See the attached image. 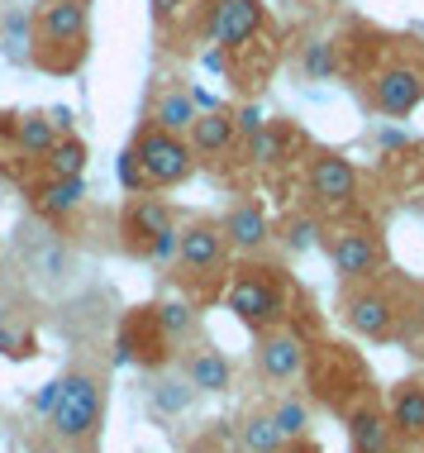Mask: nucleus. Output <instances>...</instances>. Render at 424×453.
<instances>
[{
	"instance_id": "1",
	"label": "nucleus",
	"mask_w": 424,
	"mask_h": 453,
	"mask_svg": "<svg viewBox=\"0 0 424 453\" xmlns=\"http://www.w3.org/2000/svg\"><path fill=\"white\" fill-rule=\"evenodd\" d=\"M338 53V81L372 119L401 125L424 105V39L348 15L329 34Z\"/></svg>"
},
{
	"instance_id": "2",
	"label": "nucleus",
	"mask_w": 424,
	"mask_h": 453,
	"mask_svg": "<svg viewBox=\"0 0 424 453\" xmlns=\"http://www.w3.org/2000/svg\"><path fill=\"white\" fill-rule=\"evenodd\" d=\"M234 263H238V253L229 249L220 215H210V211L181 215L177 253H172V263H167V287H172L177 296H186L191 305H201V311L224 305V287H229V277H234Z\"/></svg>"
},
{
	"instance_id": "3",
	"label": "nucleus",
	"mask_w": 424,
	"mask_h": 453,
	"mask_svg": "<svg viewBox=\"0 0 424 453\" xmlns=\"http://www.w3.org/2000/svg\"><path fill=\"white\" fill-rule=\"evenodd\" d=\"M10 273L34 291V301H72L87 273L81 243L67 239L57 225L24 215L10 234Z\"/></svg>"
},
{
	"instance_id": "4",
	"label": "nucleus",
	"mask_w": 424,
	"mask_h": 453,
	"mask_svg": "<svg viewBox=\"0 0 424 453\" xmlns=\"http://www.w3.org/2000/svg\"><path fill=\"white\" fill-rule=\"evenodd\" d=\"M300 391L310 396L314 411L334 415V420H348L362 401L377 396V372H372L367 353H362L353 339H334L324 329L320 339H310L306 367H300Z\"/></svg>"
},
{
	"instance_id": "5",
	"label": "nucleus",
	"mask_w": 424,
	"mask_h": 453,
	"mask_svg": "<svg viewBox=\"0 0 424 453\" xmlns=\"http://www.w3.org/2000/svg\"><path fill=\"white\" fill-rule=\"evenodd\" d=\"M410 291H415V277L401 273V267H386L377 277H362V281H338V296L334 311L344 329L362 344H377V349H396L401 339V320H405V305Z\"/></svg>"
},
{
	"instance_id": "6",
	"label": "nucleus",
	"mask_w": 424,
	"mask_h": 453,
	"mask_svg": "<svg viewBox=\"0 0 424 453\" xmlns=\"http://www.w3.org/2000/svg\"><path fill=\"white\" fill-rule=\"evenodd\" d=\"M306 281H296V273L272 258V253H258V258H238L234 277L224 287V311L234 315L248 334H262V329H276L291 320L296 311V296Z\"/></svg>"
},
{
	"instance_id": "7",
	"label": "nucleus",
	"mask_w": 424,
	"mask_h": 453,
	"mask_svg": "<svg viewBox=\"0 0 424 453\" xmlns=\"http://www.w3.org/2000/svg\"><path fill=\"white\" fill-rule=\"evenodd\" d=\"M105 411H110V367L77 358L63 367V396L43 420V434H53L72 453H101Z\"/></svg>"
},
{
	"instance_id": "8",
	"label": "nucleus",
	"mask_w": 424,
	"mask_h": 453,
	"mask_svg": "<svg viewBox=\"0 0 424 453\" xmlns=\"http://www.w3.org/2000/svg\"><path fill=\"white\" fill-rule=\"evenodd\" d=\"M296 201L310 205L320 219H344V215H382L372 205V181L348 153L314 143L306 167L296 173Z\"/></svg>"
},
{
	"instance_id": "9",
	"label": "nucleus",
	"mask_w": 424,
	"mask_h": 453,
	"mask_svg": "<svg viewBox=\"0 0 424 453\" xmlns=\"http://www.w3.org/2000/svg\"><path fill=\"white\" fill-rule=\"evenodd\" d=\"M91 58V0H43L29 19V63L43 77H72Z\"/></svg>"
},
{
	"instance_id": "10",
	"label": "nucleus",
	"mask_w": 424,
	"mask_h": 453,
	"mask_svg": "<svg viewBox=\"0 0 424 453\" xmlns=\"http://www.w3.org/2000/svg\"><path fill=\"white\" fill-rule=\"evenodd\" d=\"M181 215L163 191H134L115 211V249L134 263H172Z\"/></svg>"
},
{
	"instance_id": "11",
	"label": "nucleus",
	"mask_w": 424,
	"mask_h": 453,
	"mask_svg": "<svg viewBox=\"0 0 424 453\" xmlns=\"http://www.w3.org/2000/svg\"><path fill=\"white\" fill-rule=\"evenodd\" d=\"M320 253L334 267V281H362L386 273L391 258V234H386L382 215H344V219H324Z\"/></svg>"
},
{
	"instance_id": "12",
	"label": "nucleus",
	"mask_w": 424,
	"mask_h": 453,
	"mask_svg": "<svg viewBox=\"0 0 424 453\" xmlns=\"http://www.w3.org/2000/svg\"><path fill=\"white\" fill-rule=\"evenodd\" d=\"M110 349H115L110 353L115 367H139L143 377L163 372V367H177V358H181V344H177L172 329L163 325L157 301H139V305H129V311L119 315Z\"/></svg>"
},
{
	"instance_id": "13",
	"label": "nucleus",
	"mask_w": 424,
	"mask_h": 453,
	"mask_svg": "<svg viewBox=\"0 0 424 453\" xmlns=\"http://www.w3.org/2000/svg\"><path fill=\"white\" fill-rule=\"evenodd\" d=\"M125 149L134 153L139 177H143V187H148V191L186 187V181L201 173V157H196V149H191L186 134H167V129L148 125V119H139L134 139H129Z\"/></svg>"
},
{
	"instance_id": "14",
	"label": "nucleus",
	"mask_w": 424,
	"mask_h": 453,
	"mask_svg": "<svg viewBox=\"0 0 424 453\" xmlns=\"http://www.w3.org/2000/svg\"><path fill=\"white\" fill-rule=\"evenodd\" d=\"M391 119H377L372 143H377V181L386 196H401L424 215V139H410L401 129H386Z\"/></svg>"
},
{
	"instance_id": "15",
	"label": "nucleus",
	"mask_w": 424,
	"mask_h": 453,
	"mask_svg": "<svg viewBox=\"0 0 424 453\" xmlns=\"http://www.w3.org/2000/svg\"><path fill=\"white\" fill-rule=\"evenodd\" d=\"M306 353H310V339L291 325H276V329H262L253 334V372L258 382H268V391H282L291 382H300V367H306Z\"/></svg>"
},
{
	"instance_id": "16",
	"label": "nucleus",
	"mask_w": 424,
	"mask_h": 453,
	"mask_svg": "<svg viewBox=\"0 0 424 453\" xmlns=\"http://www.w3.org/2000/svg\"><path fill=\"white\" fill-rule=\"evenodd\" d=\"M220 219H224L229 249H234L238 258H258V253H268L272 243H276V215H272V205L262 201V196H253V191H238Z\"/></svg>"
},
{
	"instance_id": "17",
	"label": "nucleus",
	"mask_w": 424,
	"mask_h": 453,
	"mask_svg": "<svg viewBox=\"0 0 424 453\" xmlns=\"http://www.w3.org/2000/svg\"><path fill=\"white\" fill-rule=\"evenodd\" d=\"M186 139H191V149H196L201 167H210V173L220 177L224 167L234 163V153H238V115H234V105H205L196 115V125L186 129Z\"/></svg>"
},
{
	"instance_id": "18",
	"label": "nucleus",
	"mask_w": 424,
	"mask_h": 453,
	"mask_svg": "<svg viewBox=\"0 0 424 453\" xmlns=\"http://www.w3.org/2000/svg\"><path fill=\"white\" fill-rule=\"evenodd\" d=\"M272 29V10L262 0H215L210 5V43L220 53H234L248 39Z\"/></svg>"
},
{
	"instance_id": "19",
	"label": "nucleus",
	"mask_w": 424,
	"mask_h": 453,
	"mask_svg": "<svg viewBox=\"0 0 424 453\" xmlns=\"http://www.w3.org/2000/svg\"><path fill=\"white\" fill-rule=\"evenodd\" d=\"M201 115L196 87H186L181 77H153L148 91H143V119L167 134H186Z\"/></svg>"
},
{
	"instance_id": "20",
	"label": "nucleus",
	"mask_w": 424,
	"mask_h": 453,
	"mask_svg": "<svg viewBox=\"0 0 424 453\" xmlns=\"http://www.w3.org/2000/svg\"><path fill=\"white\" fill-rule=\"evenodd\" d=\"M348 430V453H415L401 439V430H396L391 411H386V396L377 391L372 401H362V406L344 420Z\"/></svg>"
},
{
	"instance_id": "21",
	"label": "nucleus",
	"mask_w": 424,
	"mask_h": 453,
	"mask_svg": "<svg viewBox=\"0 0 424 453\" xmlns=\"http://www.w3.org/2000/svg\"><path fill=\"white\" fill-rule=\"evenodd\" d=\"M177 372L186 377L201 396H224V391H234V363H229V353L215 344L210 334H201L196 344L181 349Z\"/></svg>"
},
{
	"instance_id": "22",
	"label": "nucleus",
	"mask_w": 424,
	"mask_h": 453,
	"mask_svg": "<svg viewBox=\"0 0 424 453\" xmlns=\"http://www.w3.org/2000/svg\"><path fill=\"white\" fill-rule=\"evenodd\" d=\"M382 396H386V411H391L401 439L415 453H424V372H410L401 382H391Z\"/></svg>"
},
{
	"instance_id": "23",
	"label": "nucleus",
	"mask_w": 424,
	"mask_h": 453,
	"mask_svg": "<svg viewBox=\"0 0 424 453\" xmlns=\"http://www.w3.org/2000/svg\"><path fill=\"white\" fill-rule=\"evenodd\" d=\"M57 134H63V129H57V119L48 115V110H15L5 153L15 157V163H34V157H43L57 143ZM0 163H5V157H0Z\"/></svg>"
},
{
	"instance_id": "24",
	"label": "nucleus",
	"mask_w": 424,
	"mask_h": 453,
	"mask_svg": "<svg viewBox=\"0 0 424 453\" xmlns=\"http://www.w3.org/2000/svg\"><path fill=\"white\" fill-rule=\"evenodd\" d=\"M143 401H148V411L163 415V420H181L186 411H196L201 391L191 387L177 367H163V372H148V382H143Z\"/></svg>"
},
{
	"instance_id": "25",
	"label": "nucleus",
	"mask_w": 424,
	"mask_h": 453,
	"mask_svg": "<svg viewBox=\"0 0 424 453\" xmlns=\"http://www.w3.org/2000/svg\"><path fill=\"white\" fill-rule=\"evenodd\" d=\"M234 439H238V449H244V453H282L286 449V434H282V425H276V415H272L268 401H248V406L238 411Z\"/></svg>"
},
{
	"instance_id": "26",
	"label": "nucleus",
	"mask_w": 424,
	"mask_h": 453,
	"mask_svg": "<svg viewBox=\"0 0 424 453\" xmlns=\"http://www.w3.org/2000/svg\"><path fill=\"white\" fill-rule=\"evenodd\" d=\"M5 163H15V157H5ZM24 167H34V173H48V177H87L91 149H87V139H81L77 129H63L53 149H48L43 157H34V163H24Z\"/></svg>"
},
{
	"instance_id": "27",
	"label": "nucleus",
	"mask_w": 424,
	"mask_h": 453,
	"mask_svg": "<svg viewBox=\"0 0 424 453\" xmlns=\"http://www.w3.org/2000/svg\"><path fill=\"white\" fill-rule=\"evenodd\" d=\"M320 234H324V219L310 211V205H291L286 215H276V243L291 253V258H306V253H320Z\"/></svg>"
},
{
	"instance_id": "28",
	"label": "nucleus",
	"mask_w": 424,
	"mask_h": 453,
	"mask_svg": "<svg viewBox=\"0 0 424 453\" xmlns=\"http://www.w3.org/2000/svg\"><path fill=\"white\" fill-rule=\"evenodd\" d=\"M268 406L276 415V425H282V434L286 439H306L310 434V425H314V406H310V396L306 391H276V396H268Z\"/></svg>"
},
{
	"instance_id": "29",
	"label": "nucleus",
	"mask_w": 424,
	"mask_h": 453,
	"mask_svg": "<svg viewBox=\"0 0 424 453\" xmlns=\"http://www.w3.org/2000/svg\"><path fill=\"white\" fill-rule=\"evenodd\" d=\"M296 72H300L306 81H334V77H338V53H334V39L314 34V39L300 43V53H296Z\"/></svg>"
},
{
	"instance_id": "30",
	"label": "nucleus",
	"mask_w": 424,
	"mask_h": 453,
	"mask_svg": "<svg viewBox=\"0 0 424 453\" xmlns=\"http://www.w3.org/2000/svg\"><path fill=\"white\" fill-rule=\"evenodd\" d=\"M39 353H43V344H39V329H34V315L0 325V358L5 363H29Z\"/></svg>"
},
{
	"instance_id": "31",
	"label": "nucleus",
	"mask_w": 424,
	"mask_h": 453,
	"mask_svg": "<svg viewBox=\"0 0 424 453\" xmlns=\"http://www.w3.org/2000/svg\"><path fill=\"white\" fill-rule=\"evenodd\" d=\"M396 349L405 358L424 363V277H415V291H410V305H405V320H401V339Z\"/></svg>"
},
{
	"instance_id": "32",
	"label": "nucleus",
	"mask_w": 424,
	"mask_h": 453,
	"mask_svg": "<svg viewBox=\"0 0 424 453\" xmlns=\"http://www.w3.org/2000/svg\"><path fill=\"white\" fill-rule=\"evenodd\" d=\"M29 305H34V291L24 287V281H19L15 273L0 277V325L24 320V315H29Z\"/></svg>"
},
{
	"instance_id": "33",
	"label": "nucleus",
	"mask_w": 424,
	"mask_h": 453,
	"mask_svg": "<svg viewBox=\"0 0 424 453\" xmlns=\"http://www.w3.org/2000/svg\"><path fill=\"white\" fill-rule=\"evenodd\" d=\"M57 396H63V372H57L53 382H43L39 401H29V415H39V420H48V415H53V406H57Z\"/></svg>"
},
{
	"instance_id": "34",
	"label": "nucleus",
	"mask_w": 424,
	"mask_h": 453,
	"mask_svg": "<svg viewBox=\"0 0 424 453\" xmlns=\"http://www.w3.org/2000/svg\"><path fill=\"white\" fill-rule=\"evenodd\" d=\"M115 173H119V187H125L129 196H134V191H148V187H143V177H139V163H134V153H119V167H115Z\"/></svg>"
},
{
	"instance_id": "35",
	"label": "nucleus",
	"mask_w": 424,
	"mask_h": 453,
	"mask_svg": "<svg viewBox=\"0 0 424 453\" xmlns=\"http://www.w3.org/2000/svg\"><path fill=\"white\" fill-rule=\"evenodd\" d=\"M24 453H72V449H67V444H57L53 434H39V439H34V444L24 449Z\"/></svg>"
},
{
	"instance_id": "36",
	"label": "nucleus",
	"mask_w": 424,
	"mask_h": 453,
	"mask_svg": "<svg viewBox=\"0 0 424 453\" xmlns=\"http://www.w3.org/2000/svg\"><path fill=\"white\" fill-rule=\"evenodd\" d=\"M282 453H324L320 444H314V434H306V439H286V449Z\"/></svg>"
},
{
	"instance_id": "37",
	"label": "nucleus",
	"mask_w": 424,
	"mask_h": 453,
	"mask_svg": "<svg viewBox=\"0 0 424 453\" xmlns=\"http://www.w3.org/2000/svg\"><path fill=\"white\" fill-rule=\"evenodd\" d=\"M48 115H53V119H57V129H72V119H77V115H72V110H67V105H53V110H48Z\"/></svg>"
},
{
	"instance_id": "38",
	"label": "nucleus",
	"mask_w": 424,
	"mask_h": 453,
	"mask_svg": "<svg viewBox=\"0 0 424 453\" xmlns=\"http://www.w3.org/2000/svg\"><path fill=\"white\" fill-rule=\"evenodd\" d=\"M10 119H15V110H0V149H5V139H10Z\"/></svg>"
},
{
	"instance_id": "39",
	"label": "nucleus",
	"mask_w": 424,
	"mask_h": 453,
	"mask_svg": "<svg viewBox=\"0 0 424 453\" xmlns=\"http://www.w3.org/2000/svg\"><path fill=\"white\" fill-rule=\"evenodd\" d=\"M0 277H10V243L0 239Z\"/></svg>"
}]
</instances>
